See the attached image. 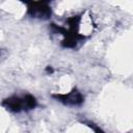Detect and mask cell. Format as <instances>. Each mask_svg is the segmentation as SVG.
Returning <instances> with one entry per match:
<instances>
[{
    "label": "cell",
    "instance_id": "277c9868",
    "mask_svg": "<svg viewBox=\"0 0 133 133\" xmlns=\"http://www.w3.org/2000/svg\"><path fill=\"white\" fill-rule=\"evenodd\" d=\"M23 103H24V110H31V109L35 108V106H36V100L31 95L24 96Z\"/></svg>",
    "mask_w": 133,
    "mask_h": 133
},
{
    "label": "cell",
    "instance_id": "7a4b0ae2",
    "mask_svg": "<svg viewBox=\"0 0 133 133\" xmlns=\"http://www.w3.org/2000/svg\"><path fill=\"white\" fill-rule=\"evenodd\" d=\"M52 97L65 105H80L83 103V96L77 89H73L71 92L64 95H53Z\"/></svg>",
    "mask_w": 133,
    "mask_h": 133
},
{
    "label": "cell",
    "instance_id": "6da1fadb",
    "mask_svg": "<svg viewBox=\"0 0 133 133\" xmlns=\"http://www.w3.org/2000/svg\"><path fill=\"white\" fill-rule=\"evenodd\" d=\"M28 9L27 12L31 18L36 19H49L51 17V8L49 2L46 1H31L26 2Z\"/></svg>",
    "mask_w": 133,
    "mask_h": 133
},
{
    "label": "cell",
    "instance_id": "8992f818",
    "mask_svg": "<svg viewBox=\"0 0 133 133\" xmlns=\"http://www.w3.org/2000/svg\"><path fill=\"white\" fill-rule=\"evenodd\" d=\"M47 72H48V73H52V72H53L52 68H51V66H48V68H47Z\"/></svg>",
    "mask_w": 133,
    "mask_h": 133
},
{
    "label": "cell",
    "instance_id": "3957f363",
    "mask_svg": "<svg viewBox=\"0 0 133 133\" xmlns=\"http://www.w3.org/2000/svg\"><path fill=\"white\" fill-rule=\"evenodd\" d=\"M2 105L6 109H8L9 111H12V112H20L21 110H24L23 98H19V97L7 98L2 102Z\"/></svg>",
    "mask_w": 133,
    "mask_h": 133
},
{
    "label": "cell",
    "instance_id": "5b68a950",
    "mask_svg": "<svg viewBox=\"0 0 133 133\" xmlns=\"http://www.w3.org/2000/svg\"><path fill=\"white\" fill-rule=\"evenodd\" d=\"M89 126H90V127H91V128H92V129H94V130H95L97 133H104V132H103V131H102V130H101L99 127L94 126V124H89Z\"/></svg>",
    "mask_w": 133,
    "mask_h": 133
}]
</instances>
